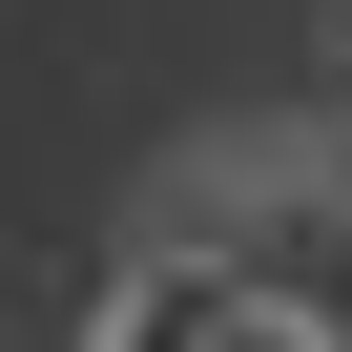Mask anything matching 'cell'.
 I'll list each match as a JSON object with an SVG mask.
<instances>
[{
	"mask_svg": "<svg viewBox=\"0 0 352 352\" xmlns=\"http://www.w3.org/2000/svg\"><path fill=\"white\" fill-rule=\"evenodd\" d=\"M83 331L104 352H290V311H270V270L228 249V228H187V208H166L104 290H83Z\"/></svg>",
	"mask_w": 352,
	"mask_h": 352,
	"instance_id": "obj_2",
	"label": "cell"
},
{
	"mask_svg": "<svg viewBox=\"0 0 352 352\" xmlns=\"http://www.w3.org/2000/svg\"><path fill=\"white\" fill-rule=\"evenodd\" d=\"M187 228H228L290 311V352H352V166H208Z\"/></svg>",
	"mask_w": 352,
	"mask_h": 352,
	"instance_id": "obj_1",
	"label": "cell"
}]
</instances>
